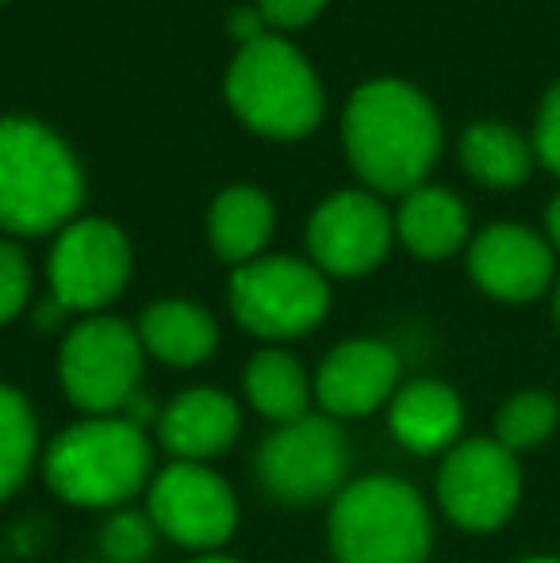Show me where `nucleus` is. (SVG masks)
<instances>
[{
  "instance_id": "nucleus-1",
  "label": "nucleus",
  "mask_w": 560,
  "mask_h": 563,
  "mask_svg": "<svg viewBox=\"0 0 560 563\" xmlns=\"http://www.w3.org/2000/svg\"><path fill=\"white\" fill-rule=\"evenodd\" d=\"M345 150L361 177L381 192H411L441 150V123L415 85L381 77L345 104Z\"/></svg>"
},
{
  "instance_id": "nucleus-2",
  "label": "nucleus",
  "mask_w": 560,
  "mask_h": 563,
  "mask_svg": "<svg viewBox=\"0 0 560 563\" xmlns=\"http://www.w3.org/2000/svg\"><path fill=\"white\" fill-rule=\"evenodd\" d=\"M85 180L69 146L39 119H0V227L43 234L81 208Z\"/></svg>"
},
{
  "instance_id": "nucleus-3",
  "label": "nucleus",
  "mask_w": 560,
  "mask_h": 563,
  "mask_svg": "<svg viewBox=\"0 0 560 563\" xmlns=\"http://www.w3.org/2000/svg\"><path fill=\"white\" fill-rule=\"evenodd\" d=\"M43 467L51 490L69 506L108 510L139 495L150 479L146 430L123 415L85 418L54 438Z\"/></svg>"
},
{
  "instance_id": "nucleus-4",
  "label": "nucleus",
  "mask_w": 560,
  "mask_h": 563,
  "mask_svg": "<svg viewBox=\"0 0 560 563\" xmlns=\"http://www.w3.org/2000/svg\"><path fill=\"white\" fill-rule=\"evenodd\" d=\"M430 510L404 479L369 475L338 490L330 506V549L338 563H426Z\"/></svg>"
},
{
  "instance_id": "nucleus-5",
  "label": "nucleus",
  "mask_w": 560,
  "mask_h": 563,
  "mask_svg": "<svg viewBox=\"0 0 560 563\" xmlns=\"http://www.w3.org/2000/svg\"><path fill=\"white\" fill-rule=\"evenodd\" d=\"M227 100L254 131L296 139L322 115V89L315 69L292 43L262 35L239 51L227 74Z\"/></svg>"
},
{
  "instance_id": "nucleus-6",
  "label": "nucleus",
  "mask_w": 560,
  "mask_h": 563,
  "mask_svg": "<svg viewBox=\"0 0 560 563\" xmlns=\"http://www.w3.org/2000/svg\"><path fill=\"white\" fill-rule=\"evenodd\" d=\"M142 338L120 319H85L58 353V376L69 402L89 418L120 415L142 376Z\"/></svg>"
},
{
  "instance_id": "nucleus-7",
  "label": "nucleus",
  "mask_w": 560,
  "mask_h": 563,
  "mask_svg": "<svg viewBox=\"0 0 560 563\" xmlns=\"http://www.w3.org/2000/svg\"><path fill=\"white\" fill-rule=\"evenodd\" d=\"M330 288L296 257H254L231 276V311L257 338H299L319 327Z\"/></svg>"
},
{
  "instance_id": "nucleus-8",
  "label": "nucleus",
  "mask_w": 560,
  "mask_h": 563,
  "mask_svg": "<svg viewBox=\"0 0 560 563\" xmlns=\"http://www.w3.org/2000/svg\"><path fill=\"white\" fill-rule=\"evenodd\" d=\"M350 449L334 418L304 415L281 426L257 449V479L273 498L288 506H311L330 498L345 479Z\"/></svg>"
},
{
  "instance_id": "nucleus-9",
  "label": "nucleus",
  "mask_w": 560,
  "mask_h": 563,
  "mask_svg": "<svg viewBox=\"0 0 560 563\" xmlns=\"http://www.w3.org/2000/svg\"><path fill=\"white\" fill-rule=\"evenodd\" d=\"M438 498L449 521L469 533H492L523 498V472L510 449L495 438H472L449 449L438 472Z\"/></svg>"
},
{
  "instance_id": "nucleus-10",
  "label": "nucleus",
  "mask_w": 560,
  "mask_h": 563,
  "mask_svg": "<svg viewBox=\"0 0 560 563\" xmlns=\"http://www.w3.org/2000/svg\"><path fill=\"white\" fill-rule=\"evenodd\" d=\"M150 521L185 549H219L239 526V503L223 475L177 460L150 483Z\"/></svg>"
},
{
  "instance_id": "nucleus-11",
  "label": "nucleus",
  "mask_w": 560,
  "mask_h": 563,
  "mask_svg": "<svg viewBox=\"0 0 560 563\" xmlns=\"http://www.w3.org/2000/svg\"><path fill=\"white\" fill-rule=\"evenodd\" d=\"M131 276V245L108 219H77L51 250V288L66 311L112 303Z\"/></svg>"
},
{
  "instance_id": "nucleus-12",
  "label": "nucleus",
  "mask_w": 560,
  "mask_h": 563,
  "mask_svg": "<svg viewBox=\"0 0 560 563\" xmlns=\"http://www.w3.org/2000/svg\"><path fill=\"white\" fill-rule=\"evenodd\" d=\"M388 211L365 192H338L322 200L307 227L311 257L334 276H361L376 268L388 253Z\"/></svg>"
},
{
  "instance_id": "nucleus-13",
  "label": "nucleus",
  "mask_w": 560,
  "mask_h": 563,
  "mask_svg": "<svg viewBox=\"0 0 560 563\" xmlns=\"http://www.w3.org/2000/svg\"><path fill=\"white\" fill-rule=\"evenodd\" d=\"M396 384V349L376 338H350L327 353L319 376H315V395L330 418H361L392 402Z\"/></svg>"
},
{
  "instance_id": "nucleus-14",
  "label": "nucleus",
  "mask_w": 560,
  "mask_h": 563,
  "mask_svg": "<svg viewBox=\"0 0 560 563\" xmlns=\"http://www.w3.org/2000/svg\"><path fill=\"white\" fill-rule=\"evenodd\" d=\"M469 273L487 296L526 303V299H538L553 280V250L534 230L495 223L472 242Z\"/></svg>"
},
{
  "instance_id": "nucleus-15",
  "label": "nucleus",
  "mask_w": 560,
  "mask_h": 563,
  "mask_svg": "<svg viewBox=\"0 0 560 563\" xmlns=\"http://www.w3.org/2000/svg\"><path fill=\"white\" fill-rule=\"evenodd\" d=\"M239 407L231 395L216 387H193L180 391L157 418V438L162 445L185 464H200L208 456H219L239 438Z\"/></svg>"
},
{
  "instance_id": "nucleus-16",
  "label": "nucleus",
  "mask_w": 560,
  "mask_h": 563,
  "mask_svg": "<svg viewBox=\"0 0 560 563\" xmlns=\"http://www.w3.org/2000/svg\"><path fill=\"white\" fill-rule=\"evenodd\" d=\"M388 426L396 441L411 452H441L453 449L464 426L461 395L438 379H415L399 387L388 402Z\"/></svg>"
},
{
  "instance_id": "nucleus-17",
  "label": "nucleus",
  "mask_w": 560,
  "mask_h": 563,
  "mask_svg": "<svg viewBox=\"0 0 560 563\" xmlns=\"http://www.w3.org/2000/svg\"><path fill=\"white\" fill-rule=\"evenodd\" d=\"M139 338L146 353H154L173 368H193V364L208 361L219 345L216 319L188 299H162V303L146 307L139 319Z\"/></svg>"
},
{
  "instance_id": "nucleus-18",
  "label": "nucleus",
  "mask_w": 560,
  "mask_h": 563,
  "mask_svg": "<svg viewBox=\"0 0 560 563\" xmlns=\"http://www.w3.org/2000/svg\"><path fill=\"white\" fill-rule=\"evenodd\" d=\"M396 227L407 250L426 261H438L464 245V238H469V211L446 188L419 185L407 192Z\"/></svg>"
},
{
  "instance_id": "nucleus-19",
  "label": "nucleus",
  "mask_w": 560,
  "mask_h": 563,
  "mask_svg": "<svg viewBox=\"0 0 560 563\" xmlns=\"http://www.w3.org/2000/svg\"><path fill=\"white\" fill-rule=\"evenodd\" d=\"M208 234L219 257L227 261H254V253L270 242L273 234V203L265 192L250 185H234L211 203Z\"/></svg>"
},
{
  "instance_id": "nucleus-20",
  "label": "nucleus",
  "mask_w": 560,
  "mask_h": 563,
  "mask_svg": "<svg viewBox=\"0 0 560 563\" xmlns=\"http://www.w3.org/2000/svg\"><path fill=\"white\" fill-rule=\"evenodd\" d=\"M246 399L262 418L288 426L307 415L311 384H307L304 368H299V361L292 353H284V349H262L246 364Z\"/></svg>"
},
{
  "instance_id": "nucleus-21",
  "label": "nucleus",
  "mask_w": 560,
  "mask_h": 563,
  "mask_svg": "<svg viewBox=\"0 0 560 563\" xmlns=\"http://www.w3.org/2000/svg\"><path fill=\"white\" fill-rule=\"evenodd\" d=\"M461 162L480 185L510 188L530 173V146L518 131L503 123H476L461 139Z\"/></svg>"
},
{
  "instance_id": "nucleus-22",
  "label": "nucleus",
  "mask_w": 560,
  "mask_h": 563,
  "mask_svg": "<svg viewBox=\"0 0 560 563\" xmlns=\"http://www.w3.org/2000/svg\"><path fill=\"white\" fill-rule=\"evenodd\" d=\"M39 445V426L31 402L15 387L0 384V503L23 487Z\"/></svg>"
},
{
  "instance_id": "nucleus-23",
  "label": "nucleus",
  "mask_w": 560,
  "mask_h": 563,
  "mask_svg": "<svg viewBox=\"0 0 560 563\" xmlns=\"http://www.w3.org/2000/svg\"><path fill=\"white\" fill-rule=\"evenodd\" d=\"M560 422V407L549 391H518L503 402V410L495 415V441L510 452L538 449L541 441H549V433Z\"/></svg>"
},
{
  "instance_id": "nucleus-24",
  "label": "nucleus",
  "mask_w": 560,
  "mask_h": 563,
  "mask_svg": "<svg viewBox=\"0 0 560 563\" xmlns=\"http://www.w3.org/2000/svg\"><path fill=\"white\" fill-rule=\"evenodd\" d=\"M154 521L146 514L135 510H120L105 521L100 529V552L112 563H142L154 549Z\"/></svg>"
},
{
  "instance_id": "nucleus-25",
  "label": "nucleus",
  "mask_w": 560,
  "mask_h": 563,
  "mask_svg": "<svg viewBox=\"0 0 560 563\" xmlns=\"http://www.w3.org/2000/svg\"><path fill=\"white\" fill-rule=\"evenodd\" d=\"M31 291V268L20 245L0 242V322H12L23 311Z\"/></svg>"
},
{
  "instance_id": "nucleus-26",
  "label": "nucleus",
  "mask_w": 560,
  "mask_h": 563,
  "mask_svg": "<svg viewBox=\"0 0 560 563\" xmlns=\"http://www.w3.org/2000/svg\"><path fill=\"white\" fill-rule=\"evenodd\" d=\"M534 146L538 157L560 177V81L549 89V97L541 100V115H538V134H534Z\"/></svg>"
},
{
  "instance_id": "nucleus-27",
  "label": "nucleus",
  "mask_w": 560,
  "mask_h": 563,
  "mask_svg": "<svg viewBox=\"0 0 560 563\" xmlns=\"http://www.w3.org/2000/svg\"><path fill=\"white\" fill-rule=\"evenodd\" d=\"M327 0H262L265 23H277V27H299V23L311 20Z\"/></svg>"
},
{
  "instance_id": "nucleus-28",
  "label": "nucleus",
  "mask_w": 560,
  "mask_h": 563,
  "mask_svg": "<svg viewBox=\"0 0 560 563\" xmlns=\"http://www.w3.org/2000/svg\"><path fill=\"white\" fill-rule=\"evenodd\" d=\"M262 23H265V15H262V12H246V8L231 12V31L242 38V46L254 43V38H262V35H270V31H262Z\"/></svg>"
},
{
  "instance_id": "nucleus-29",
  "label": "nucleus",
  "mask_w": 560,
  "mask_h": 563,
  "mask_svg": "<svg viewBox=\"0 0 560 563\" xmlns=\"http://www.w3.org/2000/svg\"><path fill=\"white\" fill-rule=\"evenodd\" d=\"M546 227H549V238H553V245H557V250H560V196H557L553 203H549Z\"/></svg>"
},
{
  "instance_id": "nucleus-30",
  "label": "nucleus",
  "mask_w": 560,
  "mask_h": 563,
  "mask_svg": "<svg viewBox=\"0 0 560 563\" xmlns=\"http://www.w3.org/2000/svg\"><path fill=\"white\" fill-rule=\"evenodd\" d=\"M193 563H239V560H227V556H204V560H193Z\"/></svg>"
},
{
  "instance_id": "nucleus-31",
  "label": "nucleus",
  "mask_w": 560,
  "mask_h": 563,
  "mask_svg": "<svg viewBox=\"0 0 560 563\" xmlns=\"http://www.w3.org/2000/svg\"><path fill=\"white\" fill-rule=\"evenodd\" d=\"M518 563H560L557 556H530V560H518Z\"/></svg>"
},
{
  "instance_id": "nucleus-32",
  "label": "nucleus",
  "mask_w": 560,
  "mask_h": 563,
  "mask_svg": "<svg viewBox=\"0 0 560 563\" xmlns=\"http://www.w3.org/2000/svg\"><path fill=\"white\" fill-rule=\"evenodd\" d=\"M557 322H560V284H557Z\"/></svg>"
}]
</instances>
